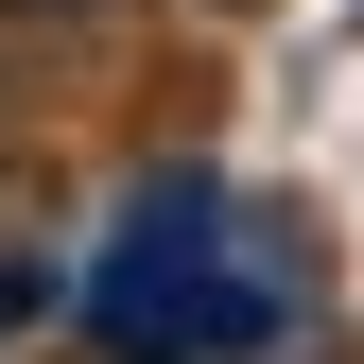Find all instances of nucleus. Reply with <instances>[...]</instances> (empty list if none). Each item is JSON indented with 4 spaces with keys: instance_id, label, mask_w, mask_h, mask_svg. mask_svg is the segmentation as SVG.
Returning a JSON list of instances; mask_svg holds the SVG:
<instances>
[{
    "instance_id": "1",
    "label": "nucleus",
    "mask_w": 364,
    "mask_h": 364,
    "mask_svg": "<svg viewBox=\"0 0 364 364\" xmlns=\"http://www.w3.org/2000/svg\"><path fill=\"white\" fill-rule=\"evenodd\" d=\"M87 330H105L122 364H225V347L278 330V278L243 260V225H225L208 173H156V191L122 208L105 278H87Z\"/></svg>"
},
{
    "instance_id": "2",
    "label": "nucleus",
    "mask_w": 364,
    "mask_h": 364,
    "mask_svg": "<svg viewBox=\"0 0 364 364\" xmlns=\"http://www.w3.org/2000/svg\"><path fill=\"white\" fill-rule=\"evenodd\" d=\"M18 312H35V260H0V330H18Z\"/></svg>"
},
{
    "instance_id": "3",
    "label": "nucleus",
    "mask_w": 364,
    "mask_h": 364,
    "mask_svg": "<svg viewBox=\"0 0 364 364\" xmlns=\"http://www.w3.org/2000/svg\"><path fill=\"white\" fill-rule=\"evenodd\" d=\"M0 18H105V0H0Z\"/></svg>"
}]
</instances>
